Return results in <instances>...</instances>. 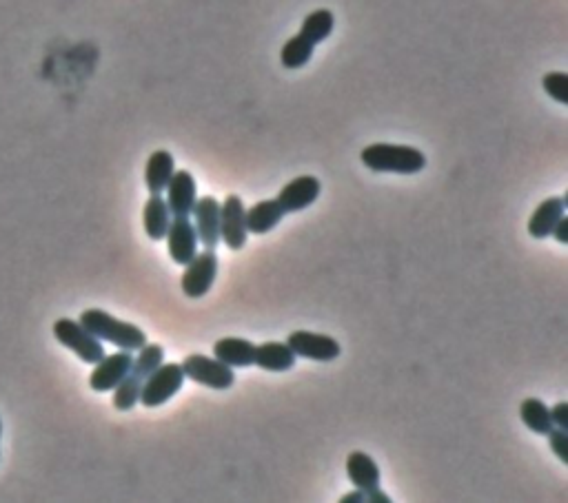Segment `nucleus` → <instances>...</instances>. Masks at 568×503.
<instances>
[{
	"instance_id": "1",
	"label": "nucleus",
	"mask_w": 568,
	"mask_h": 503,
	"mask_svg": "<svg viewBox=\"0 0 568 503\" xmlns=\"http://www.w3.org/2000/svg\"><path fill=\"white\" fill-rule=\"evenodd\" d=\"M360 160L373 173H400V176H413L426 167V156L415 147L409 145H378L364 147Z\"/></svg>"
},
{
	"instance_id": "2",
	"label": "nucleus",
	"mask_w": 568,
	"mask_h": 503,
	"mask_svg": "<svg viewBox=\"0 0 568 503\" xmlns=\"http://www.w3.org/2000/svg\"><path fill=\"white\" fill-rule=\"evenodd\" d=\"M78 322L83 324L91 335L98 337L100 342L114 344L120 348V351H140V348L147 344V335L142 333V328H138L136 324L116 320V317L109 315L107 311L87 309L83 315H80Z\"/></svg>"
},
{
	"instance_id": "3",
	"label": "nucleus",
	"mask_w": 568,
	"mask_h": 503,
	"mask_svg": "<svg viewBox=\"0 0 568 503\" xmlns=\"http://www.w3.org/2000/svg\"><path fill=\"white\" fill-rule=\"evenodd\" d=\"M182 384H185V371H182V366L162 362L156 371L145 379V384H142L138 404L145 408H158L167 404L171 397L180 393Z\"/></svg>"
},
{
	"instance_id": "4",
	"label": "nucleus",
	"mask_w": 568,
	"mask_h": 503,
	"mask_svg": "<svg viewBox=\"0 0 568 503\" xmlns=\"http://www.w3.org/2000/svg\"><path fill=\"white\" fill-rule=\"evenodd\" d=\"M54 337L60 344L67 346L76 357L83 359L85 364H96L105 357L103 342L91 335L83 324L69 320V317H60V320H56Z\"/></svg>"
},
{
	"instance_id": "5",
	"label": "nucleus",
	"mask_w": 568,
	"mask_h": 503,
	"mask_svg": "<svg viewBox=\"0 0 568 503\" xmlns=\"http://www.w3.org/2000/svg\"><path fill=\"white\" fill-rule=\"evenodd\" d=\"M180 366L182 371H185V377H189L191 382L213 390H227L236 384V373H233V368L222 364L216 357L189 355Z\"/></svg>"
},
{
	"instance_id": "6",
	"label": "nucleus",
	"mask_w": 568,
	"mask_h": 503,
	"mask_svg": "<svg viewBox=\"0 0 568 503\" xmlns=\"http://www.w3.org/2000/svg\"><path fill=\"white\" fill-rule=\"evenodd\" d=\"M187 269L182 273V293L191 300H198V297H205L213 282L218 277V255L216 251L205 249L202 253H196V258L189 264H185Z\"/></svg>"
},
{
	"instance_id": "7",
	"label": "nucleus",
	"mask_w": 568,
	"mask_h": 503,
	"mask_svg": "<svg viewBox=\"0 0 568 503\" xmlns=\"http://www.w3.org/2000/svg\"><path fill=\"white\" fill-rule=\"evenodd\" d=\"M245 202L240 195H227L225 204H220V242L227 244L229 251H240L247 244Z\"/></svg>"
},
{
	"instance_id": "8",
	"label": "nucleus",
	"mask_w": 568,
	"mask_h": 503,
	"mask_svg": "<svg viewBox=\"0 0 568 503\" xmlns=\"http://www.w3.org/2000/svg\"><path fill=\"white\" fill-rule=\"evenodd\" d=\"M287 344L296 357L313 359V362H333L342 353L338 340H333L331 335L311 331H293L287 337Z\"/></svg>"
},
{
	"instance_id": "9",
	"label": "nucleus",
	"mask_w": 568,
	"mask_h": 503,
	"mask_svg": "<svg viewBox=\"0 0 568 503\" xmlns=\"http://www.w3.org/2000/svg\"><path fill=\"white\" fill-rule=\"evenodd\" d=\"M94 366L96 368L89 375L91 390L109 393V390H114L129 375L131 366H134V355H131V351H118L114 355H105Z\"/></svg>"
},
{
	"instance_id": "10",
	"label": "nucleus",
	"mask_w": 568,
	"mask_h": 503,
	"mask_svg": "<svg viewBox=\"0 0 568 503\" xmlns=\"http://www.w3.org/2000/svg\"><path fill=\"white\" fill-rule=\"evenodd\" d=\"M165 191H167L165 200L171 211V218H191L198 200L196 178L185 169L174 171V176H171Z\"/></svg>"
},
{
	"instance_id": "11",
	"label": "nucleus",
	"mask_w": 568,
	"mask_h": 503,
	"mask_svg": "<svg viewBox=\"0 0 568 503\" xmlns=\"http://www.w3.org/2000/svg\"><path fill=\"white\" fill-rule=\"evenodd\" d=\"M165 240H167V249H169L171 260H174L176 264L185 266L196 258L200 242H198V233H196L194 222H191L189 218L171 220Z\"/></svg>"
},
{
	"instance_id": "12",
	"label": "nucleus",
	"mask_w": 568,
	"mask_h": 503,
	"mask_svg": "<svg viewBox=\"0 0 568 503\" xmlns=\"http://www.w3.org/2000/svg\"><path fill=\"white\" fill-rule=\"evenodd\" d=\"M322 184L316 176H298L278 191V202L284 213H298L309 209L320 198Z\"/></svg>"
},
{
	"instance_id": "13",
	"label": "nucleus",
	"mask_w": 568,
	"mask_h": 503,
	"mask_svg": "<svg viewBox=\"0 0 568 503\" xmlns=\"http://www.w3.org/2000/svg\"><path fill=\"white\" fill-rule=\"evenodd\" d=\"M196 215V233L198 242L205 246V249L216 251V246L220 244V204L213 195H202L200 200H196L194 213Z\"/></svg>"
},
{
	"instance_id": "14",
	"label": "nucleus",
	"mask_w": 568,
	"mask_h": 503,
	"mask_svg": "<svg viewBox=\"0 0 568 503\" xmlns=\"http://www.w3.org/2000/svg\"><path fill=\"white\" fill-rule=\"evenodd\" d=\"M213 357L231 368H249L256 362V344L242 337H222L213 344Z\"/></svg>"
},
{
	"instance_id": "15",
	"label": "nucleus",
	"mask_w": 568,
	"mask_h": 503,
	"mask_svg": "<svg viewBox=\"0 0 568 503\" xmlns=\"http://www.w3.org/2000/svg\"><path fill=\"white\" fill-rule=\"evenodd\" d=\"M566 215V204L562 198H549L537 207L529 220V235L535 240H544L553 233L555 224Z\"/></svg>"
},
{
	"instance_id": "16",
	"label": "nucleus",
	"mask_w": 568,
	"mask_h": 503,
	"mask_svg": "<svg viewBox=\"0 0 568 503\" xmlns=\"http://www.w3.org/2000/svg\"><path fill=\"white\" fill-rule=\"evenodd\" d=\"M256 364L262 371L284 373L296 366V353L291 351L287 342H265L256 346Z\"/></svg>"
},
{
	"instance_id": "17",
	"label": "nucleus",
	"mask_w": 568,
	"mask_h": 503,
	"mask_svg": "<svg viewBox=\"0 0 568 503\" xmlns=\"http://www.w3.org/2000/svg\"><path fill=\"white\" fill-rule=\"evenodd\" d=\"M347 475L351 479V484L358 490H373L380 488V468L375 464L373 457H369L362 450H353L347 457Z\"/></svg>"
},
{
	"instance_id": "18",
	"label": "nucleus",
	"mask_w": 568,
	"mask_h": 503,
	"mask_svg": "<svg viewBox=\"0 0 568 503\" xmlns=\"http://www.w3.org/2000/svg\"><path fill=\"white\" fill-rule=\"evenodd\" d=\"M171 220H174V218H171V211L167 207V200L162 198V193H151V198L145 204V211H142L145 233L154 242L165 240Z\"/></svg>"
},
{
	"instance_id": "19",
	"label": "nucleus",
	"mask_w": 568,
	"mask_h": 503,
	"mask_svg": "<svg viewBox=\"0 0 568 503\" xmlns=\"http://www.w3.org/2000/svg\"><path fill=\"white\" fill-rule=\"evenodd\" d=\"M284 218V209L280 207V202L273 200H262L258 204H253L251 209H247L245 222L247 231L253 235H265L278 227Z\"/></svg>"
},
{
	"instance_id": "20",
	"label": "nucleus",
	"mask_w": 568,
	"mask_h": 503,
	"mask_svg": "<svg viewBox=\"0 0 568 503\" xmlns=\"http://www.w3.org/2000/svg\"><path fill=\"white\" fill-rule=\"evenodd\" d=\"M174 171H176V162L169 151L158 149L151 153L147 160V167H145V184H147L149 193L165 191L171 176H174Z\"/></svg>"
},
{
	"instance_id": "21",
	"label": "nucleus",
	"mask_w": 568,
	"mask_h": 503,
	"mask_svg": "<svg viewBox=\"0 0 568 503\" xmlns=\"http://www.w3.org/2000/svg\"><path fill=\"white\" fill-rule=\"evenodd\" d=\"M520 417H522L524 426L533 430V433L537 435H549L555 428L553 419H551V408L546 406L542 399H535V397L524 399L520 406Z\"/></svg>"
},
{
	"instance_id": "22",
	"label": "nucleus",
	"mask_w": 568,
	"mask_h": 503,
	"mask_svg": "<svg viewBox=\"0 0 568 503\" xmlns=\"http://www.w3.org/2000/svg\"><path fill=\"white\" fill-rule=\"evenodd\" d=\"M336 27V18H333L331 9H316L307 18H304L302 29L298 34H302L307 40H311L313 45H320L327 40Z\"/></svg>"
},
{
	"instance_id": "23",
	"label": "nucleus",
	"mask_w": 568,
	"mask_h": 503,
	"mask_svg": "<svg viewBox=\"0 0 568 503\" xmlns=\"http://www.w3.org/2000/svg\"><path fill=\"white\" fill-rule=\"evenodd\" d=\"M313 49H316V45L311 40H307L302 34H296L280 49V63L287 69H300L311 60Z\"/></svg>"
},
{
	"instance_id": "24",
	"label": "nucleus",
	"mask_w": 568,
	"mask_h": 503,
	"mask_svg": "<svg viewBox=\"0 0 568 503\" xmlns=\"http://www.w3.org/2000/svg\"><path fill=\"white\" fill-rule=\"evenodd\" d=\"M142 379L136 377L134 373L129 371V375L114 388V406L120 413H127V410L134 408L140 399V388H142Z\"/></svg>"
},
{
	"instance_id": "25",
	"label": "nucleus",
	"mask_w": 568,
	"mask_h": 503,
	"mask_svg": "<svg viewBox=\"0 0 568 503\" xmlns=\"http://www.w3.org/2000/svg\"><path fill=\"white\" fill-rule=\"evenodd\" d=\"M542 87L546 96H551L560 105H568V76L564 71H551L542 78Z\"/></svg>"
},
{
	"instance_id": "26",
	"label": "nucleus",
	"mask_w": 568,
	"mask_h": 503,
	"mask_svg": "<svg viewBox=\"0 0 568 503\" xmlns=\"http://www.w3.org/2000/svg\"><path fill=\"white\" fill-rule=\"evenodd\" d=\"M546 437H549V444H551L555 457L560 459L562 464H568V430L553 428Z\"/></svg>"
},
{
	"instance_id": "27",
	"label": "nucleus",
	"mask_w": 568,
	"mask_h": 503,
	"mask_svg": "<svg viewBox=\"0 0 568 503\" xmlns=\"http://www.w3.org/2000/svg\"><path fill=\"white\" fill-rule=\"evenodd\" d=\"M551 419H553V426L555 428H562L568 430V404L560 402L551 408Z\"/></svg>"
},
{
	"instance_id": "28",
	"label": "nucleus",
	"mask_w": 568,
	"mask_h": 503,
	"mask_svg": "<svg viewBox=\"0 0 568 503\" xmlns=\"http://www.w3.org/2000/svg\"><path fill=\"white\" fill-rule=\"evenodd\" d=\"M553 238L560 242V244H568V218L564 215V218L555 224V229H553Z\"/></svg>"
},
{
	"instance_id": "29",
	"label": "nucleus",
	"mask_w": 568,
	"mask_h": 503,
	"mask_svg": "<svg viewBox=\"0 0 568 503\" xmlns=\"http://www.w3.org/2000/svg\"><path fill=\"white\" fill-rule=\"evenodd\" d=\"M364 495H367L369 503H391V499L384 495L380 488H373V490H364Z\"/></svg>"
},
{
	"instance_id": "30",
	"label": "nucleus",
	"mask_w": 568,
	"mask_h": 503,
	"mask_svg": "<svg viewBox=\"0 0 568 503\" xmlns=\"http://www.w3.org/2000/svg\"><path fill=\"white\" fill-rule=\"evenodd\" d=\"M342 503H364L367 501V495H364V490H355V492H351V495H344L342 499H340Z\"/></svg>"
},
{
	"instance_id": "31",
	"label": "nucleus",
	"mask_w": 568,
	"mask_h": 503,
	"mask_svg": "<svg viewBox=\"0 0 568 503\" xmlns=\"http://www.w3.org/2000/svg\"><path fill=\"white\" fill-rule=\"evenodd\" d=\"M0 435H3V424H0Z\"/></svg>"
}]
</instances>
